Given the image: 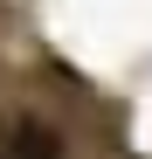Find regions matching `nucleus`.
Returning <instances> with one entry per match:
<instances>
[{
  "label": "nucleus",
  "instance_id": "f257e3e1",
  "mask_svg": "<svg viewBox=\"0 0 152 159\" xmlns=\"http://www.w3.org/2000/svg\"><path fill=\"white\" fill-rule=\"evenodd\" d=\"M0 159H62V139H56V125L21 118L14 131H0Z\"/></svg>",
  "mask_w": 152,
  "mask_h": 159
}]
</instances>
